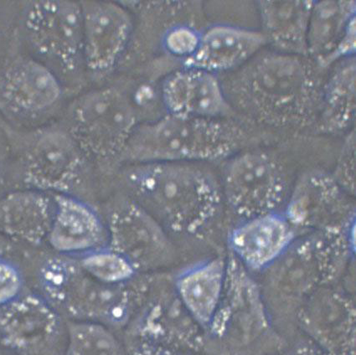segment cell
I'll use <instances>...</instances> for the list:
<instances>
[{"label": "cell", "instance_id": "7a4b0ae2", "mask_svg": "<svg viewBox=\"0 0 356 355\" xmlns=\"http://www.w3.org/2000/svg\"><path fill=\"white\" fill-rule=\"evenodd\" d=\"M124 183L139 205L176 233L198 236L218 216L222 187L195 163L131 165Z\"/></svg>", "mask_w": 356, "mask_h": 355}, {"label": "cell", "instance_id": "83f0119b", "mask_svg": "<svg viewBox=\"0 0 356 355\" xmlns=\"http://www.w3.org/2000/svg\"><path fill=\"white\" fill-rule=\"evenodd\" d=\"M132 355H181L176 353L175 351L165 346L153 342L151 341H145L139 342L133 350Z\"/></svg>", "mask_w": 356, "mask_h": 355}, {"label": "cell", "instance_id": "e0dca14e", "mask_svg": "<svg viewBox=\"0 0 356 355\" xmlns=\"http://www.w3.org/2000/svg\"><path fill=\"white\" fill-rule=\"evenodd\" d=\"M61 93L54 73L32 59L15 61L0 81V99L12 112L20 114L47 111L60 100Z\"/></svg>", "mask_w": 356, "mask_h": 355}, {"label": "cell", "instance_id": "8fae6325", "mask_svg": "<svg viewBox=\"0 0 356 355\" xmlns=\"http://www.w3.org/2000/svg\"><path fill=\"white\" fill-rule=\"evenodd\" d=\"M83 15V63L96 79L111 74L124 55L133 20L120 3H81Z\"/></svg>", "mask_w": 356, "mask_h": 355}, {"label": "cell", "instance_id": "f1b7e54d", "mask_svg": "<svg viewBox=\"0 0 356 355\" xmlns=\"http://www.w3.org/2000/svg\"><path fill=\"white\" fill-rule=\"evenodd\" d=\"M5 236L0 234V257H2V255L7 250V242H6Z\"/></svg>", "mask_w": 356, "mask_h": 355}, {"label": "cell", "instance_id": "9c48e42d", "mask_svg": "<svg viewBox=\"0 0 356 355\" xmlns=\"http://www.w3.org/2000/svg\"><path fill=\"white\" fill-rule=\"evenodd\" d=\"M86 157L68 130L43 129L35 134L26 154L24 182L31 190L70 195L83 178Z\"/></svg>", "mask_w": 356, "mask_h": 355}, {"label": "cell", "instance_id": "ba28073f", "mask_svg": "<svg viewBox=\"0 0 356 355\" xmlns=\"http://www.w3.org/2000/svg\"><path fill=\"white\" fill-rule=\"evenodd\" d=\"M350 198L331 173L310 170L298 178L284 214L298 231L345 229L355 223Z\"/></svg>", "mask_w": 356, "mask_h": 355}, {"label": "cell", "instance_id": "5b68a950", "mask_svg": "<svg viewBox=\"0 0 356 355\" xmlns=\"http://www.w3.org/2000/svg\"><path fill=\"white\" fill-rule=\"evenodd\" d=\"M139 124L129 94L108 87L86 93L72 104L67 130L87 156L108 162L120 159Z\"/></svg>", "mask_w": 356, "mask_h": 355}, {"label": "cell", "instance_id": "603a6c76", "mask_svg": "<svg viewBox=\"0 0 356 355\" xmlns=\"http://www.w3.org/2000/svg\"><path fill=\"white\" fill-rule=\"evenodd\" d=\"M65 355H124L108 327L93 322L73 321L67 326Z\"/></svg>", "mask_w": 356, "mask_h": 355}, {"label": "cell", "instance_id": "4316f807", "mask_svg": "<svg viewBox=\"0 0 356 355\" xmlns=\"http://www.w3.org/2000/svg\"><path fill=\"white\" fill-rule=\"evenodd\" d=\"M23 277L15 264L0 257V307L22 295Z\"/></svg>", "mask_w": 356, "mask_h": 355}, {"label": "cell", "instance_id": "ffe728a7", "mask_svg": "<svg viewBox=\"0 0 356 355\" xmlns=\"http://www.w3.org/2000/svg\"><path fill=\"white\" fill-rule=\"evenodd\" d=\"M315 1H257L261 33L274 51L308 56L309 23Z\"/></svg>", "mask_w": 356, "mask_h": 355}, {"label": "cell", "instance_id": "8992f818", "mask_svg": "<svg viewBox=\"0 0 356 355\" xmlns=\"http://www.w3.org/2000/svg\"><path fill=\"white\" fill-rule=\"evenodd\" d=\"M220 187L233 213L243 220L277 212L288 193L284 167L260 149H245L229 158Z\"/></svg>", "mask_w": 356, "mask_h": 355}, {"label": "cell", "instance_id": "44dd1931", "mask_svg": "<svg viewBox=\"0 0 356 355\" xmlns=\"http://www.w3.org/2000/svg\"><path fill=\"white\" fill-rule=\"evenodd\" d=\"M356 112L355 56L339 61L325 81L314 133L337 135L353 128Z\"/></svg>", "mask_w": 356, "mask_h": 355}, {"label": "cell", "instance_id": "7c38bea8", "mask_svg": "<svg viewBox=\"0 0 356 355\" xmlns=\"http://www.w3.org/2000/svg\"><path fill=\"white\" fill-rule=\"evenodd\" d=\"M61 329L59 313L43 297L22 295L0 307V338L7 348L38 355L55 344Z\"/></svg>", "mask_w": 356, "mask_h": 355}, {"label": "cell", "instance_id": "cb8c5ba5", "mask_svg": "<svg viewBox=\"0 0 356 355\" xmlns=\"http://www.w3.org/2000/svg\"><path fill=\"white\" fill-rule=\"evenodd\" d=\"M79 263L94 279L106 284L130 283L138 272L124 256L106 247L86 253Z\"/></svg>", "mask_w": 356, "mask_h": 355}, {"label": "cell", "instance_id": "30bf717a", "mask_svg": "<svg viewBox=\"0 0 356 355\" xmlns=\"http://www.w3.org/2000/svg\"><path fill=\"white\" fill-rule=\"evenodd\" d=\"M109 247L139 270L158 266L175 255V247L162 224L135 201H122L108 216Z\"/></svg>", "mask_w": 356, "mask_h": 355}, {"label": "cell", "instance_id": "ac0fdd59", "mask_svg": "<svg viewBox=\"0 0 356 355\" xmlns=\"http://www.w3.org/2000/svg\"><path fill=\"white\" fill-rule=\"evenodd\" d=\"M227 272V259L216 256L186 269L176 277V297L200 327L210 329L218 312Z\"/></svg>", "mask_w": 356, "mask_h": 355}, {"label": "cell", "instance_id": "7402d4cb", "mask_svg": "<svg viewBox=\"0 0 356 355\" xmlns=\"http://www.w3.org/2000/svg\"><path fill=\"white\" fill-rule=\"evenodd\" d=\"M356 3L315 1L311 11L307 44L308 56L325 70L327 59L337 50L348 28L356 22Z\"/></svg>", "mask_w": 356, "mask_h": 355}, {"label": "cell", "instance_id": "5bb4252c", "mask_svg": "<svg viewBox=\"0 0 356 355\" xmlns=\"http://www.w3.org/2000/svg\"><path fill=\"white\" fill-rule=\"evenodd\" d=\"M297 235L284 213L273 212L243 220L229 234L228 248L245 270L263 271L281 258Z\"/></svg>", "mask_w": 356, "mask_h": 355}, {"label": "cell", "instance_id": "2e32d148", "mask_svg": "<svg viewBox=\"0 0 356 355\" xmlns=\"http://www.w3.org/2000/svg\"><path fill=\"white\" fill-rule=\"evenodd\" d=\"M54 215L47 240L60 255L81 256L105 247L108 229L91 207L67 194H54Z\"/></svg>", "mask_w": 356, "mask_h": 355}, {"label": "cell", "instance_id": "4fadbf2b", "mask_svg": "<svg viewBox=\"0 0 356 355\" xmlns=\"http://www.w3.org/2000/svg\"><path fill=\"white\" fill-rule=\"evenodd\" d=\"M161 99L170 115L243 120L229 104L218 76L200 69L171 72L162 83Z\"/></svg>", "mask_w": 356, "mask_h": 355}, {"label": "cell", "instance_id": "277c9868", "mask_svg": "<svg viewBox=\"0 0 356 355\" xmlns=\"http://www.w3.org/2000/svg\"><path fill=\"white\" fill-rule=\"evenodd\" d=\"M40 283L44 299L57 312L74 321L106 326L125 324L135 304L130 283H102L81 267L79 260L60 255L51 257L40 267Z\"/></svg>", "mask_w": 356, "mask_h": 355}, {"label": "cell", "instance_id": "9a60e30c", "mask_svg": "<svg viewBox=\"0 0 356 355\" xmlns=\"http://www.w3.org/2000/svg\"><path fill=\"white\" fill-rule=\"evenodd\" d=\"M267 40L261 31L230 24H215L202 31L197 51L181 67L216 74L232 72L256 56Z\"/></svg>", "mask_w": 356, "mask_h": 355}, {"label": "cell", "instance_id": "484cf974", "mask_svg": "<svg viewBox=\"0 0 356 355\" xmlns=\"http://www.w3.org/2000/svg\"><path fill=\"white\" fill-rule=\"evenodd\" d=\"M338 185L355 197L356 190V138L355 129L348 132L339 151L333 172L331 173Z\"/></svg>", "mask_w": 356, "mask_h": 355}, {"label": "cell", "instance_id": "3957f363", "mask_svg": "<svg viewBox=\"0 0 356 355\" xmlns=\"http://www.w3.org/2000/svg\"><path fill=\"white\" fill-rule=\"evenodd\" d=\"M252 126L232 118L165 114L139 124L118 161L137 165L225 160L255 145Z\"/></svg>", "mask_w": 356, "mask_h": 355}, {"label": "cell", "instance_id": "d4e9b609", "mask_svg": "<svg viewBox=\"0 0 356 355\" xmlns=\"http://www.w3.org/2000/svg\"><path fill=\"white\" fill-rule=\"evenodd\" d=\"M202 31L190 24H176L163 36V49L172 58L183 61L191 58L199 47Z\"/></svg>", "mask_w": 356, "mask_h": 355}, {"label": "cell", "instance_id": "52a82bcc", "mask_svg": "<svg viewBox=\"0 0 356 355\" xmlns=\"http://www.w3.org/2000/svg\"><path fill=\"white\" fill-rule=\"evenodd\" d=\"M32 46L61 70L73 73L83 63V15L81 3L35 1L24 12Z\"/></svg>", "mask_w": 356, "mask_h": 355}, {"label": "cell", "instance_id": "d6986e66", "mask_svg": "<svg viewBox=\"0 0 356 355\" xmlns=\"http://www.w3.org/2000/svg\"><path fill=\"white\" fill-rule=\"evenodd\" d=\"M55 203L46 192H15L0 201V234L38 245L50 232Z\"/></svg>", "mask_w": 356, "mask_h": 355}, {"label": "cell", "instance_id": "6da1fadb", "mask_svg": "<svg viewBox=\"0 0 356 355\" xmlns=\"http://www.w3.org/2000/svg\"><path fill=\"white\" fill-rule=\"evenodd\" d=\"M309 57L259 52L222 81L237 115L253 126L314 132L324 72Z\"/></svg>", "mask_w": 356, "mask_h": 355}]
</instances>
